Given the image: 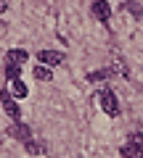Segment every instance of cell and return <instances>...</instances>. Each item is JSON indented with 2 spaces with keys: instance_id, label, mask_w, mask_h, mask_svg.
Wrapping results in <instances>:
<instances>
[{
  "instance_id": "cell-14",
  "label": "cell",
  "mask_w": 143,
  "mask_h": 158,
  "mask_svg": "<svg viewBox=\"0 0 143 158\" xmlns=\"http://www.w3.org/2000/svg\"><path fill=\"white\" fill-rule=\"evenodd\" d=\"M3 11H8V0H0V13Z\"/></svg>"
},
{
  "instance_id": "cell-8",
  "label": "cell",
  "mask_w": 143,
  "mask_h": 158,
  "mask_svg": "<svg viewBox=\"0 0 143 158\" xmlns=\"http://www.w3.org/2000/svg\"><path fill=\"white\" fill-rule=\"evenodd\" d=\"M8 132H11L16 140H21V142H27V140H29V127H24V124H13Z\"/></svg>"
},
{
  "instance_id": "cell-10",
  "label": "cell",
  "mask_w": 143,
  "mask_h": 158,
  "mask_svg": "<svg viewBox=\"0 0 143 158\" xmlns=\"http://www.w3.org/2000/svg\"><path fill=\"white\" fill-rule=\"evenodd\" d=\"M11 87L16 92V98H27V85H24L21 79H11Z\"/></svg>"
},
{
  "instance_id": "cell-11",
  "label": "cell",
  "mask_w": 143,
  "mask_h": 158,
  "mask_svg": "<svg viewBox=\"0 0 143 158\" xmlns=\"http://www.w3.org/2000/svg\"><path fill=\"white\" fill-rule=\"evenodd\" d=\"M111 77V71H109V69H98V71H93L90 74V79H93V82H101V79H109Z\"/></svg>"
},
{
  "instance_id": "cell-6",
  "label": "cell",
  "mask_w": 143,
  "mask_h": 158,
  "mask_svg": "<svg viewBox=\"0 0 143 158\" xmlns=\"http://www.w3.org/2000/svg\"><path fill=\"white\" fill-rule=\"evenodd\" d=\"M122 158H143V145H138V142L127 140L125 145H122Z\"/></svg>"
},
{
  "instance_id": "cell-2",
  "label": "cell",
  "mask_w": 143,
  "mask_h": 158,
  "mask_svg": "<svg viewBox=\"0 0 143 158\" xmlns=\"http://www.w3.org/2000/svg\"><path fill=\"white\" fill-rule=\"evenodd\" d=\"M0 103H3V108H6V113L13 118L19 124V118H21V111H19V106H16V100L11 98V92H6V90H0Z\"/></svg>"
},
{
  "instance_id": "cell-5",
  "label": "cell",
  "mask_w": 143,
  "mask_h": 158,
  "mask_svg": "<svg viewBox=\"0 0 143 158\" xmlns=\"http://www.w3.org/2000/svg\"><path fill=\"white\" fill-rule=\"evenodd\" d=\"M24 61H27V50H19V48H13V50L6 53V66H16V69H21Z\"/></svg>"
},
{
  "instance_id": "cell-12",
  "label": "cell",
  "mask_w": 143,
  "mask_h": 158,
  "mask_svg": "<svg viewBox=\"0 0 143 158\" xmlns=\"http://www.w3.org/2000/svg\"><path fill=\"white\" fill-rule=\"evenodd\" d=\"M125 6H127V8L132 11V16H135V19H141V16H143L141 6H138V0H125Z\"/></svg>"
},
{
  "instance_id": "cell-9",
  "label": "cell",
  "mask_w": 143,
  "mask_h": 158,
  "mask_svg": "<svg viewBox=\"0 0 143 158\" xmlns=\"http://www.w3.org/2000/svg\"><path fill=\"white\" fill-rule=\"evenodd\" d=\"M32 74H34V77H37V79H40V82H51V79H53V71H51V69H48V66H42V63H37Z\"/></svg>"
},
{
  "instance_id": "cell-7",
  "label": "cell",
  "mask_w": 143,
  "mask_h": 158,
  "mask_svg": "<svg viewBox=\"0 0 143 158\" xmlns=\"http://www.w3.org/2000/svg\"><path fill=\"white\" fill-rule=\"evenodd\" d=\"M109 71H117L119 77H127V74H130V71H127V63L122 61L119 56H111V69H109Z\"/></svg>"
},
{
  "instance_id": "cell-1",
  "label": "cell",
  "mask_w": 143,
  "mask_h": 158,
  "mask_svg": "<svg viewBox=\"0 0 143 158\" xmlns=\"http://www.w3.org/2000/svg\"><path fill=\"white\" fill-rule=\"evenodd\" d=\"M101 108L106 111V116H119V100L111 90H103L101 92Z\"/></svg>"
},
{
  "instance_id": "cell-3",
  "label": "cell",
  "mask_w": 143,
  "mask_h": 158,
  "mask_svg": "<svg viewBox=\"0 0 143 158\" xmlns=\"http://www.w3.org/2000/svg\"><path fill=\"white\" fill-rule=\"evenodd\" d=\"M37 61H40L42 66H58V63L64 61V53H58V50H40L37 53Z\"/></svg>"
},
{
  "instance_id": "cell-13",
  "label": "cell",
  "mask_w": 143,
  "mask_h": 158,
  "mask_svg": "<svg viewBox=\"0 0 143 158\" xmlns=\"http://www.w3.org/2000/svg\"><path fill=\"white\" fill-rule=\"evenodd\" d=\"M27 150H29V153H42V145H40V142H32V140H27Z\"/></svg>"
},
{
  "instance_id": "cell-4",
  "label": "cell",
  "mask_w": 143,
  "mask_h": 158,
  "mask_svg": "<svg viewBox=\"0 0 143 158\" xmlns=\"http://www.w3.org/2000/svg\"><path fill=\"white\" fill-rule=\"evenodd\" d=\"M93 16L98 19V21H109V16H111V6L109 3H106V0H96V3H93Z\"/></svg>"
}]
</instances>
